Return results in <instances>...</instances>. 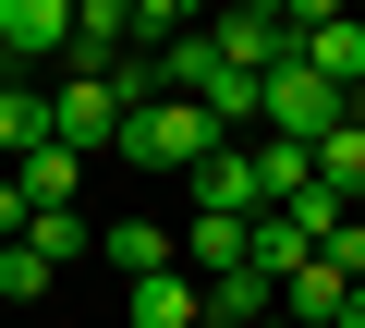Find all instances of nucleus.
<instances>
[{"label": "nucleus", "instance_id": "obj_1", "mask_svg": "<svg viewBox=\"0 0 365 328\" xmlns=\"http://www.w3.org/2000/svg\"><path fill=\"white\" fill-rule=\"evenodd\" d=\"M220 146H244V134H220L207 110L158 97V110H134V122H122V146H110V158H134V171H207Z\"/></svg>", "mask_w": 365, "mask_h": 328}, {"label": "nucleus", "instance_id": "obj_2", "mask_svg": "<svg viewBox=\"0 0 365 328\" xmlns=\"http://www.w3.org/2000/svg\"><path fill=\"white\" fill-rule=\"evenodd\" d=\"M122 122H134V97H122V61H110V73H61V85H49V134H61L73 158L122 146Z\"/></svg>", "mask_w": 365, "mask_h": 328}, {"label": "nucleus", "instance_id": "obj_3", "mask_svg": "<svg viewBox=\"0 0 365 328\" xmlns=\"http://www.w3.org/2000/svg\"><path fill=\"white\" fill-rule=\"evenodd\" d=\"M268 134H280V146H329V134H341V97H329L304 61H280V73H268Z\"/></svg>", "mask_w": 365, "mask_h": 328}, {"label": "nucleus", "instance_id": "obj_4", "mask_svg": "<svg viewBox=\"0 0 365 328\" xmlns=\"http://www.w3.org/2000/svg\"><path fill=\"white\" fill-rule=\"evenodd\" d=\"M0 61H73V0H0Z\"/></svg>", "mask_w": 365, "mask_h": 328}, {"label": "nucleus", "instance_id": "obj_5", "mask_svg": "<svg viewBox=\"0 0 365 328\" xmlns=\"http://www.w3.org/2000/svg\"><path fill=\"white\" fill-rule=\"evenodd\" d=\"M195 219H268V183H256V146H220L195 171Z\"/></svg>", "mask_w": 365, "mask_h": 328}, {"label": "nucleus", "instance_id": "obj_6", "mask_svg": "<svg viewBox=\"0 0 365 328\" xmlns=\"http://www.w3.org/2000/svg\"><path fill=\"white\" fill-rule=\"evenodd\" d=\"M207 37H220V61H232V73H256V85L292 61V13H220Z\"/></svg>", "mask_w": 365, "mask_h": 328}, {"label": "nucleus", "instance_id": "obj_7", "mask_svg": "<svg viewBox=\"0 0 365 328\" xmlns=\"http://www.w3.org/2000/svg\"><path fill=\"white\" fill-rule=\"evenodd\" d=\"M122 328H207V280H182V268L170 280H134L122 292Z\"/></svg>", "mask_w": 365, "mask_h": 328}, {"label": "nucleus", "instance_id": "obj_8", "mask_svg": "<svg viewBox=\"0 0 365 328\" xmlns=\"http://www.w3.org/2000/svg\"><path fill=\"white\" fill-rule=\"evenodd\" d=\"M170 243H182V231H158V219H110V231H98V255L122 268V292H134V280H170Z\"/></svg>", "mask_w": 365, "mask_h": 328}, {"label": "nucleus", "instance_id": "obj_9", "mask_svg": "<svg viewBox=\"0 0 365 328\" xmlns=\"http://www.w3.org/2000/svg\"><path fill=\"white\" fill-rule=\"evenodd\" d=\"M341 304H353V280L317 255V268H292L280 280V328H341Z\"/></svg>", "mask_w": 365, "mask_h": 328}, {"label": "nucleus", "instance_id": "obj_10", "mask_svg": "<svg viewBox=\"0 0 365 328\" xmlns=\"http://www.w3.org/2000/svg\"><path fill=\"white\" fill-rule=\"evenodd\" d=\"M37 146H61V134H49V97H37V85H13V73H0V158H13V171H25Z\"/></svg>", "mask_w": 365, "mask_h": 328}, {"label": "nucleus", "instance_id": "obj_11", "mask_svg": "<svg viewBox=\"0 0 365 328\" xmlns=\"http://www.w3.org/2000/svg\"><path fill=\"white\" fill-rule=\"evenodd\" d=\"M256 316H280V280H268V268H232V280H207V328H256Z\"/></svg>", "mask_w": 365, "mask_h": 328}, {"label": "nucleus", "instance_id": "obj_12", "mask_svg": "<svg viewBox=\"0 0 365 328\" xmlns=\"http://www.w3.org/2000/svg\"><path fill=\"white\" fill-rule=\"evenodd\" d=\"M317 183H329V195H341V207L365 219V122H353V110H341V134L317 146Z\"/></svg>", "mask_w": 365, "mask_h": 328}, {"label": "nucleus", "instance_id": "obj_13", "mask_svg": "<svg viewBox=\"0 0 365 328\" xmlns=\"http://www.w3.org/2000/svg\"><path fill=\"white\" fill-rule=\"evenodd\" d=\"M13 183H25V207H73V183H86V158H73V146H37V158H25Z\"/></svg>", "mask_w": 365, "mask_h": 328}, {"label": "nucleus", "instance_id": "obj_14", "mask_svg": "<svg viewBox=\"0 0 365 328\" xmlns=\"http://www.w3.org/2000/svg\"><path fill=\"white\" fill-rule=\"evenodd\" d=\"M49 280H61V268H49V255H37V243H13V255H0V304H37V292H49Z\"/></svg>", "mask_w": 365, "mask_h": 328}, {"label": "nucleus", "instance_id": "obj_15", "mask_svg": "<svg viewBox=\"0 0 365 328\" xmlns=\"http://www.w3.org/2000/svg\"><path fill=\"white\" fill-rule=\"evenodd\" d=\"M25 243H37L49 268H73V255H86V219H73V207H37V231H25Z\"/></svg>", "mask_w": 365, "mask_h": 328}, {"label": "nucleus", "instance_id": "obj_16", "mask_svg": "<svg viewBox=\"0 0 365 328\" xmlns=\"http://www.w3.org/2000/svg\"><path fill=\"white\" fill-rule=\"evenodd\" d=\"M317 255H329V268H341V280H353V292H365V219H341V231H329V243H317Z\"/></svg>", "mask_w": 365, "mask_h": 328}, {"label": "nucleus", "instance_id": "obj_17", "mask_svg": "<svg viewBox=\"0 0 365 328\" xmlns=\"http://www.w3.org/2000/svg\"><path fill=\"white\" fill-rule=\"evenodd\" d=\"M341 328H365V292H353V304H341Z\"/></svg>", "mask_w": 365, "mask_h": 328}, {"label": "nucleus", "instance_id": "obj_18", "mask_svg": "<svg viewBox=\"0 0 365 328\" xmlns=\"http://www.w3.org/2000/svg\"><path fill=\"white\" fill-rule=\"evenodd\" d=\"M353 122H365V85H353Z\"/></svg>", "mask_w": 365, "mask_h": 328}, {"label": "nucleus", "instance_id": "obj_19", "mask_svg": "<svg viewBox=\"0 0 365 328\" xmlns=\"http://www.w3.org/2000/svg\"><path fill=\"white\" fill-rule=\"evenodd\" d=\"M0 183H13V158H0Z\"/></svg>", "mask_w": 365, "mask_h": 328}]
</instances>
